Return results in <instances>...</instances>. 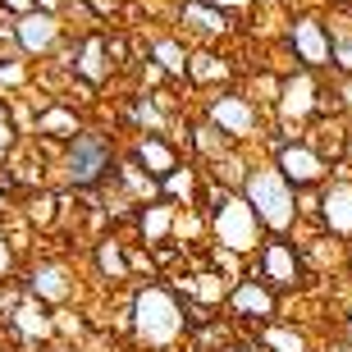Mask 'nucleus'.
Listing matches in <instances>:
<instances>
[{
	"mask_svg": "<svg viewBox=\"0 0 352 352\" xmlns=\"http://www.w3.org/2000/svg\"><path fill=\"white\" fill-rule=\"evenodd\" d=\"M339 339H343V343H352V307L339 316Z\"/></svg>",
	"mask_w": 352,
	"mask_h": 352,
	"instance_id": "30",
	"label": "nucleus"
},
{
	"mask_svg": "<svg viewBox=\"0 0 352 352\" xmlns=\"http://www.w3.org/2000/svg\"><path fill=\"white\" fill-rule=\"evenodd\" d=\"M329 37H334V65H329V74L352 78V10L329 5Z\"/></svg>",
	"mask_w": 352,
	"mask_h": 352,
	"instance_id": "23",
	"label": "nucleus"
},
{
	"mask_svg": "<svg viewBox=\"0 0 352 352\" xmlns=\"http://www.w3.org/2000/svg\"><path fill=\"white\" fill-rule=\"evenodd\" d=\"M316 234L334 238L343 248H352V174L334 170V179L320 188V220H316Z\"/></svg>",
	"mask_w": 352,
	"mask_h": 352,
	"instance_id": "14",
	"label": "nucleus"
},
{
	"mask_svg": "<svg viewBox=\"0 0 352 352\" xmlns=\"http://www.w3.org/2000/svg\"><path fill=\"white\" fill-rule=\"evenodd\" d=\"M23 142H28L23 124H19V115H14V105H5V110H0V170L23 151Z\"/></svg>",
	"mask_w": 352,
	"mask_h": 352,
	"instance_id": "24",
	"label": "nucleus"
},
{
	"mask_svg": "<svg viewBox=\"0 0 352 352\" xmlns=\"http://www.w3.org/2000/svg\"><path fill=\"white\" fill-rule=\"evenodd\" d=\"M119 160H124V146L110 129L101 124H82L55 156V170H60V183L74 188V192H101L105 183L115 188L119 179Z\"/></svg>",
	"mask_w": 352,
	"mask_h": 352,
	"instance_id": "2",
	"label": "nucleus"
},
{
	"mask_svg": "<svg viewBox=\"0 0 352 352\" xmlns=\"http://www.w3.org/2000/svg\"><path fill=\"white\" fill-rule=\"evenodd\" d=\"M82 5H87V14H91L101 28L119 23V19H124V10H129V0H82Z\"/></svg>",
	"mask_w": 352,
	"mask_h": 352,
	"instance_id": "27",
	"label": "nucleus"
},
{
	"mask_svg": "<svg viewBox=\"0 0 352 352\" xmlns=\"http://www.w3.org/2000/svg\"><path fill=\"white\" fill-rule=\"evenodd\" d=\"M10 32H14V46H19V55L23 60H32V65H51L55 55L69 46V23H65V14L60 10H32V14H23V19H14L10 23Z\"/></svg>",
	"mask_w": 352,
	"mask_h": 352,
	"instance_id": "8",
	"label": "nucleus"
},
{
	"mask_svg": "<svg viewBox=\"0 0 352 352\" xmlns=\"http://www.w3.org/2000/svg\"><path fill=\"white\" fill-rule=\"evenodd\" d=\"M252 343L261 352H316L311 343V329L302 325V320H274V325H261L248 334Z\"/></svg>",
	"mask_w": 352,
	"mask_h": 352,
	"instance_id": "21",
	"label": "nucleus"
},
{
	"mask_svg": "<svg viewBox=\"0 0 352 352\" xmlns=\"http://www.w3.org/2000/svg\"><path fill=\"white\" fill-rule=\"evenodd\" d=\"M238 197L252 206L256 224H261L265 234L274 238H293L302 229V210H298V188L284 179V174L274 170V160H252L248 179L238 188Z\"/></svg>",
	"mask_w": 352,
	"mask_h": 352,
	"instance_id": "3",
	"label": "nucleus"
},
{
	"mask_svg": "<svg viewBox=\"0 0 352 352\" xmlns=\"http://www.w3.org/2000/svg\"><path fill=\"white\" fill-rule=\"evenodd\" d=\"M119 220L133 229V243L142 248H160V243H174V220H179V206L156 197V201H129V210Z\"/></svg>",
	"mask_w": 352,
	"mask_h": 352,
	"instance_id": "15",
	"label": "nucleus"
},
{
	"mask_svg": "<svg viewBox=\"0 0 352 352\" xmlns=\"http://www.w3.org/2000/svg\"><path fill=\"white\" fill-rule=\"evenodd\" d=\"M19 243H14L10 234H5V224H0V284H14L19 279Z\"/></svg>",
	"mask_w": 352,
	"mask_h": 352,
	"instance_id": "25",
	"label": "nucleus"
},
{
	"mask_svg": "<svg viewBox=\"0 0 352 352\" xmlns=\"http://www.w3.org/2000/svg\"><path fill=\"white\" fill-rule=\"evenodd\" d=\"M174 32H179L188 46H220L224 37H234L238 23L229 14H220L206 0H174Z\"/></svg>",
	"mask_w": 352,
	"mask_h": 352,
	"instance_id": "12",
	"label": "nucleus"
},
{
	"mask_svg": "<svg viewBox=\"0 0 352 352\" xmlns=\"http://www.w3.org/2000/svg\"><path fill=\"white\" fill-rule=\"evenodd\" d=\"M201 188H206V174H201V165H192V160H188V165H183V170H174L170 179L160 183V197H165V201H174V206H197V201H201Z\"/></svg>",
	"mask_w": 352,
	"mask_h": 352,
	"instance_id": "22",
	"label": "nucleus"
},
{
	"mask_svg": "<svg viewBox=\"0 0 352 352\" xmlns=\"http://www.w3.org/2000/svg\"><path fill=\"white\" fill-rule=\"evenodd\" d=\"M51 352H78V348H51Z\"/></svg>",
	"mask_w": 352,
	"mask_h": 352,
	"instance_id": "37",
	"label": "nucleus"
},
{
	"mask_svg": "<svg viewBox=\"0 0 352 352\" xmlns=\"http://www.w3.org/2000/svg\"><path fill=\"white\" fill-rule=\"evenodd\" d=\"M316 352H325V348H316Z\"/></svg>",
	"mask_w": 352,
	"mask_h": 352,
	"instance_id": "38",
	"label": "nucleus"
},
{
	"mask_svg": "<svg viewBox=\"0 0 352 352\" xmlns=\"http://www.w3.org/2000/svg\"><path fill=\"white\" fill-rule=\"evenodd\" d=\"M325 352H352V343H343V339H329V343H325Z\"/></svg>",
	"mask_w": 352,
	"mask_h": 352,
	"instance_id": "35",
	"label": "nucleus"
},
{
	"mask_svg": "<svg viewBox=\"0 0 352 352\" xmlns=\"http://www.w3.org/2000/svg\"><path fill=\"white\" fill-rule=\"evenodd\" d=\"M220 311L229 316V320H234L243 334H252V329H261V325H274V320H284V298H279L274 288H265L261 279L243 274V279L229 288V298H224Z\"/></svg>",
	"mask_w": 352,
	"mask_h": 352,
	"instance_id": "10",
	"label": "nucleus"
},
{
	"mask_svg": "<svg viewBox=\"0 0 352 352\" xmlns=\"http://www.w3.org/2000/svg\"><path fill=\"white\" fill-rule=\"evenodd\" d=\"M5 325L14 329V339L23 343V348H37V352H51L55 334H60L55 311H51V307H41L37 298H28V293H19V302H14L10 316H5Z\"/></svg>",
	"mask_w": 352,
	"mask_h": 352,
	"instance_id": "16",
	"label": "nucleus"
},
{
	"mask_svg": "<svg viewBox=\"0 0 352 352\" xmlns=\"http://www.w3.org/2000/svg\"><path fill=\"white\" fill-rule=\"evenodd\" d=\"M329 105H334V115H339V119L352 124V78L329 74Z\"/></svg>",
	"mask_w": 352,
	"mask_h": 352,
	"instance_id": "26",
	"label": "nucleus"
},
{
	"mask_svg": "<svg viewBox=\"0 0 352 352\" xmlns=\"http://www.w3.org/2000/svg\"><path fill=\"white\" fill-rule=\"evenodd\" d=\"M238 78V65L229 60L224 51L215 46H192V60H188V87L192 91H220V87H234Z\"/></svg>",
	"mask_w": 352,
	"mask_h": 352,
	"instance_id": "18",
	"label": "nucleus"
},
{
	"mask_svg": "<svg viewBox=\"0 0 352 352\" xmlns=\"http://www.w3.org/2000/svg\"><path fill=\"white\" fill-rule=\"evenodd\" d=\"M10 210H14V201H10V197H5V192H0V224L10 220Z\"/></svg>",
	"mask_w": 352,
	"mask_h": 352,
	"instance_id": "33",
	"label": "nucleus"
},
{
	"mask_svg": "<svg viewBox=\"0 0 352 352\" xmlns=\"http://www.w3.org/2000/svg\"><path fill=\"white\" fill-rule=\"evenodd\" d=\"M224 352H261V348H256V343H252L248 334H243V339H234V343H229V348H224Z\"/></svg>",
	"mask_w": 352,
	"mask_h": 352,
	"instance_id": "31",
	"label": "nucleus"
},
{
	"mask_svg": "<svg viewBox=\"0 0 352 352\" xmlns=\"http://www.w3.org/2000/svg\"><path fill=\"white\" fill-rule=\"evenodd\" d=\"M284 46L293 55V69L325 74L334 65V37H329V14L325 10H293L284 19Z\"/></svg>",
	"mask_w": 352,
	"mask_h": 352,
	"instance_id": "7",
	"label": "nucleus"
},
{
	"mask_svg": "<svg viewBox=\"0 0 352 352\" xmlns=\"http://www.w3.org/2000/svg\"><path fill=\"white\" fill-rule=\"evenodd\" d=\"M124 156L156 183H165L174 170L188 165V151H183V142L174 138V133H133V142H129Z\"/></svg>",
	"mask_w": 352,
	"mask_h": 352,
	"instance_id": "13",
	"label": "nucleus"
},
{
	"mask_svg": "<svg viewBox=\"0 0 352 352\" xmlns=\"http://www.w3.org/2000/svg\"><path fill=\"white\" fill-rule=\"evenodd\" d=\"M252 279H261L265 288H274L279 298H298V293H307L316 279V265L307 261V248H302L298 238H274L265 234L261 238V248L252 252V261L248 270Z\"/></svg>",
	"mask_w": 352,
	"mask_h": 352,
	"instance_id": "5",
	"label": "nucleus"
},
{
	"mask_svg": "<svg viewBox=\"0 0 352 352\" xmlns=\"http://www.w3.org/2000/svg\"><path fill=\"white\" fill-rule=\"evenodd\" d=\"M329 5H343V10H352V0H329Z\"/></svg>",
	"mask_w": 352,
	"mask_h": 352,
	"instance_id": "36",
	"label": "nucleus"
},
{
	"mask_svg": "<svg viewBox=\"0 0 352 352\" xmlns=\"http://www.w3.org/2000/svg\"><path fill=\"white\" fill-rule=\"evenodd\" d=\"M197 115L206 119L229 146H238V151H252L270 133V110L252 91H243L238 82L234 87H220V91H206L201 105H197Z\"/></svg>",
	"mask_w": 352,
	"mask_h": 352,
	"instance_id": "4",
	"label": "nucleus"
},
{
	"mask_svg": "<svg viewBox=\"0 0 352 352\" xmlns=\"http://www.w3.org/2000/svg\"><path fill=\"white\" fill-rule=\"evenodd\" d=\"M19 293H28V298H37L41 307H51V311H60V307H69V302H78V274H74V265L65 261V256H37V261H28L23 270H19Z\"/></svg>",
	"mask_w": 352,
	"mask_h": 352,
	"instance_id": "9",
	"label": "nucleus"
},
{
	"mask_svg": "<svg viewBox=\"0 0 352 352\" xmlns=\"http://www.w3.org/2000/svg\"><path fill=\"white\" fill-rule=\"evenodd\" d=\"M293 0H256V10H288Z\"/></svg>",
	"mask_w": 352,
	"mask_h": 352,
	"instance_id": "32",
	"label": "nucleus"
},
{
	"mask_svg": "<svg viewBox=\"0 0 352 352\" xmlns=\"http://www.w3.org/2000/svg\"><path fill=\"white\" fill-rule=\"evenodd\" d=\"M129 334L146 352H188V316L183 293L170 279L133 284L129 293Z\"/></svg>",
	"mask_w": 352,
	"mask_h": 352,
	"instance_id": "1",
	"label": "nucleus"
},
{
	"mask_svg": "<svg viewBox=\"0 0 352 352\" xmlns=\"http://www.w3.org/2000/svg\"><path fill=\"white\" fill-rule=\"evenodd\" d=\"M78 129H82V115H78V110H74V105H65V101H55V96H46V101L37 105V115H32V133H28V138L51 142V146H65Z\"/></svg>",
	"mask_w": 352,
	"mask_h": 352,
	"instance_id": "19",
	"label": "nucleus"
},
{
	"mask_svg": "<svg viewBox=\"0 0 352 352\" xmlns=\"http://www.w3.org/2000/svg\"><path fill=\"white\" fill-rule=\"evenodd\" d=\"M343 170L352 174V124H348V151H343Z\"/></svg>",
	"mask_w": 352,
	"mask_h": 352,
	"instance_id": "34",
	"label": "nucleus"
},
{
	"mask_svg": "<svg viewBox=\"0 0 352 352\" xmlns=\"http://www.w3.org/2000/svg\"><path fill=\"white\" fill-rule=\"evenodd\" d=\"M206 5H215L220 14H229L234 23H238V19H248V14L256 10V0H206Z\"/></svg>",
	"mask_w": 352,
	"mask_h": 352,
	"instance_id": "28",
	"label": "nucleus"
},
{
	"mask_svg": "<svg viewBox=\"0 0 352 352\" xmlns=\"http://www.w3.org/2000/svg\"><path fill=\"white\" fill-rule=\"evenodd\" d=\"M91 270H96V279H101L105 288L138 284V279H133V265H129V243H124L115 229H105V234L91 243Z\"/></svg>",
	"mask_w": 352,
	"mask_h": 352,
	"instance_id": "17",
	"label": "nucleus"
},
{
	"mask_svg": "<svg viewBox=\"0 0 352 352\" xmlns=\"http://www.w3.org/2000/svg\"><path fill=\"white\" fill-rule=\"evenodd\" d=\"M188 60H192V46H188L174 28H165V32H151V37H146V65H156L165 78L188 82Z\"/></svg>",
	"mask_w": 352,
	"mask_h": 352,
	"instance_id": "20",
	"label": "nucleus"
},
{
	"mask_svg": "<svg viewBox=\"0 0 352 352\" xmlns=\"http://www.w3.org/2000/svg\"><path fill=\"white\" fill-rule=\"evenodd\" d=\"M32 10H41V0H0V14H5V19H23V14H32Z\"/></svg>",
	"mask_w": 352,
	"mask_h": 352,
	"instance_id": "29",
	"label": "nucleus"
},
{
	"mask_svg": "<svg viewBox=\"0 0 352 352\" xmlns=\"http://www.w3.org/2000/svg\"><path fill=\"white\" fill-rule=\"evenodd\" d=\"M265 146H270V156L274 160V170L284 174L298 192H311V188H325L329 179H334V165H329L320 151H316L311 138H288V133H279L270 124V133H265Z\"/></svg>",
	"mask_w": 352,
	"mask_h": 352,
	"instance_id": "6",
	"label": "nucleus"
},
{
	"mask_svg": "<svg viewBox=\"0 0 352 352\" xmlns=\"http://www.w3.org/2000/svg\"><path fill=\"white\" fill-rule=\"evenodd\" d=\"M210 220V248L220 252H234V256H243V261H252V252L261 248L265 229L256 224V215H252V206L243 201V197H229L215 215H206Z\"/></svg>",
	"mask_w": 352,
	"mask_h": 352,
	"instance_id": "11",
	"label": "nucleus"
}]
</instances>
